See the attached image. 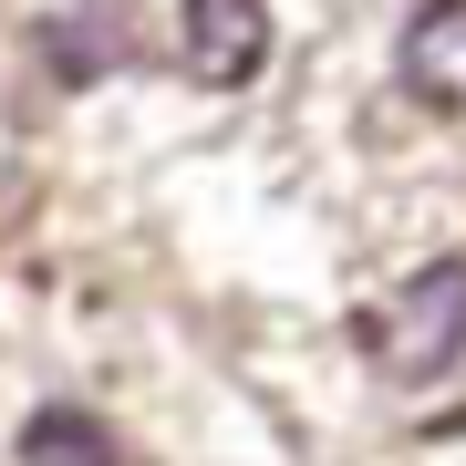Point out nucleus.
Returning <instances> with one entry per match:
<instances>
[{"label": "nucleus", "mask_w": 466, "mask_h": 466, "mask_svg": "<svg viewBox=\"0 0 466 466\" xmlns=\"http://www.w3.org/2000/svg\"><path fill=\"white\" fill-rule=\"evenodd\" d=\"M352 352L383 373V383H435V373H456L466 363V259H425V269H404L383 300H363L352 311Z\"/></svg>", "instance_id": "nucleus-1"}, {"label": "nucleus", "mask_w": 466, "mask_h": 466, "mask_svg": "<svg viewBox=\"0 0 466 466\" xmlns=\"http://www.w3.org/2000/svg\"><path fill=\"white\" fill-rule=\"evenodd\" d=\"M177 42H187V73L198 84L238 94L269 63V0H177Z\"/></svg>", "instance_id": "nucleus-2"}, {"label": "nucleus", "mask_w": 466, "mask_h": 466, "mask_svg": "<svg viewBox=\"0 0 466 466\" xmlns=\"http://www.w3.org/2000/svg\"><path fill=\"white\" fill-rule=\"evenodd\" d=\"M32 42H42V63H52V84H104V73H135V11L125 0H63V11H42L32 21Z\"/></svg>", "instance_id": "nucleus-3"}, {"label": "nucleus", "mask_w": 466, "mask_h": 466, "mask_svg": "<svg viewBox=\"0 0 466 466\" xmlns=\"http://www.w3.org/2000/svg\"><path fill=\"white\" fill-rule=\"evenodd\" d=\"M404 94L435 104V115H466V0H425L404 21Z\"/></svg>", "instance_id": "nucleus-4"}, {"label": "nucleus", "mask_w": 466, "mask_h": 466, "mask_svg": "<svg viewBox=\"0 0 466 466\" xmlns=\"http://www.w3.org/2000/svg\"><path fill=\"white\" fill-rule=\"evenodd\" d=\"M21 466H125V446L104 435V415H84V404H42V415L21 425Z\"/></svg>", "instance_id": "nucleus-5"}]
</instances>
